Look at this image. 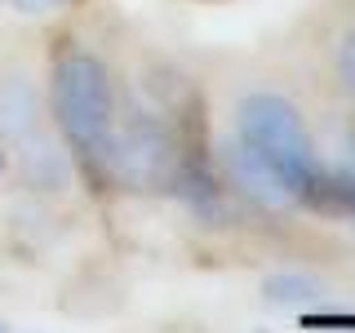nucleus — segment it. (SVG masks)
Instances as JSON below:
<instances>
[{
  "mask_svg": "<svg viewBox=\"0 0 355 333\" xmlns=\"http://www.w3.org/2000/svg\"><path fill=\"white\" fill-rule=\"evenodd\" d=\"M236 129L240 142L249 151H258L266 164L288 182L293 196H311L320 169L315 142H311L306 120L297 116V107L280 94H249L236 111Z\"/></svg>",
  "mask_w": 355,
  "mask_h": 333,
  "instance_id": "f257e3e1",
  "label": "nucleus"
},
{
  "mask_svg": "<svg viewBox=\"0 0 355 333\" xmlns=\"http://www.w3.org/2000/svg\"><path fill=\"white\" fill-rule=\"evenodd\" d=\"M53 120L62 138L85 155H103L111 142V76L94 53H62L53 67Z\"/></svg>",
  "mask_w": 355,
  "mask_h": 333,
  "instance_id": "f03ea898",
  "label": "nucleus"
},
{
  "mask_svg": "<svg viewBox=\"0 0 355 333\" xmlns=\"http://www.w3.org/2000/svg\"><path fill=\"white\" fill-rule=\"evenodd\" d=\"M227 169H231V182H236L240 191L253 200V205L280 209V205H288V200H297L293 191H288V182H284V178L275 173V169L262 160L258 151H249V147H244L240 138L227 147Z\"/></svg>",
  "mask_w": 355,
  "mask_h": 333,
  "instance_id": "7ed1b4c3",
  "label": "nucleus"
},
{
  "mask_svg": "<svg viewBox=\"0 0 355 333\" xmlns=\"http://www.w3.org/2000/svg\"><path fill=\"white\" fill-rule=\"evenodd\" d=\"M320 289L311 275H275V280H266V298L271 302H284V307H297V302H320Z\"/></svg>",
  "mask_w": 355,
  "mask_h": 333,
  "instance_id": "20e7f679",
  "label": "nucleus"
},
{
  "mask_svg": "<svg viewBox=\"0 0 355 333\" xmlns=\"http://www.w3.org/2000/svg\"><path fill=\"white\" fill-rule=\"evenodd\" d=\"M338 76H342V85L355 94V36H347L342 49H338Z\"/></svg>",
  "mask_w": 355,
  "mask_h": 333,
  "instance_id": "39448f33",
  "label": "nucleus"
},
{
  "mask_svg": "<svg viewBox=\"0 0 355 333\" xmlns=\"http://www.w3.org/2000/svg\"><path fill=\"white\" fill-rule=\"evenodd\" d=\"M18 9H53V5H67V0H14Z\"/></svg>",
  "mask_w": 355,
  "mask_h": 333,
  "instance_id": "423d86ee",
  "label": "nucleus"
},
{
  "mask_svg": "<svg viewBox=\"0 0 355 333\" xmlns=\"http://www.w3.org/2000/svg\"><path fill=\"white\" fill-rule=\"evenodd\" d=\"M0 169H5V155H0Z\"/></svg>",
  "mask_w": 355,
  "mask_h": 333,
  "instance_id": "0eeeda50",
  "label": "nucleus"
},
{
  "mask_svg": "<svg viewBox=\"0 0 355 333\" xmlns=\"http://www.w3.org/2000/svg\"><path fill=\"white\" fill-rule=\"evenodd\" d=\"M0 333H5V325H0Z\"/></svg>",
  "mask_w": 355,
  "mask_h": 333,
  "instance_id": "6e6552de",
  "label": "nucleus"
}]
</instances>
